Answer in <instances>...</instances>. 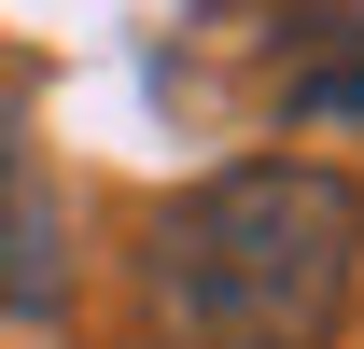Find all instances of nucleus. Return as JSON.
I'll return each mask as SVG.
<instances>
[{"label":"nucleus","instance_id":"nucleus-1","mask_svg":"<svg viewBox=\"0 0 364 349\" xmlns=\"http://www.w3.org/2000/svg\"><path fill=\"white\" fill-rule=\"evenodd\" d=\"M364 279V182L322 154H252L140 223V321L168 349H336Z\"/></svg>","mask_w":364,"mask_h":349},{"label":"nucleus","instance_id":"nucleus-2","mask_svg":"<svg viewBox=\"0 0 364 349\" xmlns=\"http://www.w3.org/2000/svg\"><path fill=\"white\" fill-rule=\"evenodd\" d=\"M70 307V196L28 154V84L0 70V321H56Z\"/></svg>","mask_w":364,"mask_h":349}]
</instances>
